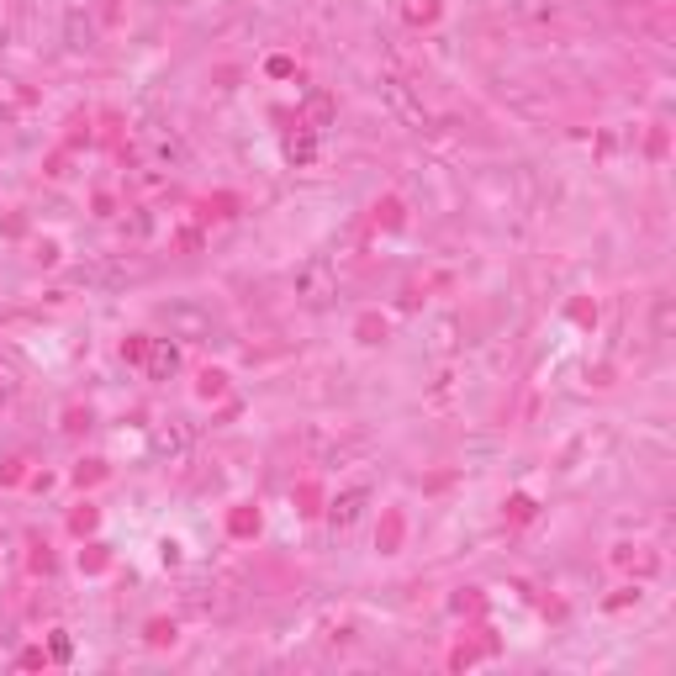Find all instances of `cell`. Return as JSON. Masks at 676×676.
Segmentation results:
<instances>
[{"instance_id":"1","label":"cell","mask_w":676,"mask_h":676,"mask_svg":"<svg viewBox=\"0 0 676 676\" xmlns=\"http://www.w3.org/2000/svg\"><path fill=\"white\" fill-rule=\"evenodd\" d=\"M375 90H381V106L402 127H428V106H423V96L402 80V74H381V85H375Z\"/></svg>"},{"instance_id":"2","label":"cell","mask_w":676,"mask_h":676,"mask_svg":"<svg viewBox=\"0 0 676 676\" xmlns=\"http://www.w3.org/2000/svg\"><path fill=\"white\" fill-rule=\"evenodd\" d=\"M291 286H296V296H302V302H312V307H317V302H328V296L338 291V275H333L328 259H307V265L296 270Z\"/></svg>"},{"instance_id":"3","label":"cell","mask_w":676,"mask_h":676,"mask_svg":"<svg viewBox=\"0 0 676 676\" xmlns=\"http://www.w3.org/2000/svg\"><path fill=\"white\" fill-rule=\"evenodd\" d=\"M164 323H169V333H180V338H206V333H212V312H201L191 302H175V307H164Z\"/></svg>"},{"instance_id":"4","label":"cell","mask_w":676,"mask_h":676,"mask_svg":"<svg viewBox=\"0 0 676 676\" xmlns=\"http://www.w3.org/2000/svg\"><path fill=\"white\" fill-rule=\"evenodd\" d=\"M365 507H370V492L365 486H349V492H338V502H333V529H354V523L365 518Z\"/></svg>"},{"instance_id":"5","label":"cell","mask_w":676,"mask_h":676,"mask_svg":"<svg viewBox=\"0 0 676 676\" xmlns=\"http://www.w3.org/2000/svg\"><path fill=\"white\" fill-rule=\"evenodd\" d=\"M175 370H180V349L169 344V338H159V344L148 349V375H154V381H169Z\"/></svg>"},{"instance_id":"6","label":"cell","mask_w":676,"mask_h":676,"mask_svg":"<svg viewBox=\"0 0 676 676\" xmlns=\"http://www.w3.org/2000/svg\"><path fill=\"white\" fill-rule=\"evenodd\" d=\"M154 449H159V455H185V449H191V428H185V423L159 428V434H154Z\"/></svg>"}]
</instances>
